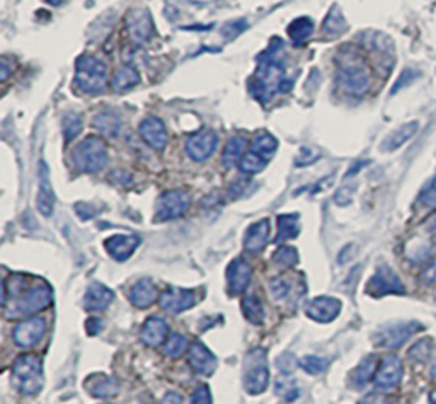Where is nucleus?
I'll use <instances>...</instances> for the list:
<instances>
[{
	"instance_id": "nucleus-1",
	"label": "nucleus",
	"mask_w": 436,
	"mask_h": 404,
	"mask_svg": "<svg viewBox=\"0 0 436 404\" xmlns=\"http://www.w3.org/2000/svg\"><path fill=\"white\" fill-rule=\"evenodd\" d=\"M283 41L273 38L268 50L258 57V70L251 79V94L261 102H268L278 91L286 92L292 89V80L285 77Z\"/></svg>"
},
{
	"instance_id": "nucleus-2",
	"label": "nucleus",
	"mask_w": 436,
	"mask_h": 404,
	"mask_svg": "<svg viewBox=\"0 0 436 404\" xmlns=\"http://www.w3.org/2000/svg\"><path fill=\"white\" fill-rule=\"evenodd\" d=\"M337 84L344 92L351 96H363L371 85V74L369 63L360 50L354 46H343L337 51Z\"/></svg>"
},
{
	"instance_id": "nucleus-3",
	"label": "nucleus",
	"mask_w": 436,
	"mask_h": 404,
	"mask_svg": "<svg viewBox=\"0 0 436 404\" xmlns=\"http://www.w3.org/2000/svg\"><path fill=\"white\" fill-rule=\"evenodd\" d=\"M53 302V290L48 283L36 282L29 289H19L16 294V302L12 307H6L7 317H28L50 307Z\"/></svg>"
},
{
	"instance_id": "nucleus-4",
	"label": "nucleus",
	"mask_w": 436,
	"mask_h": 404,
	"mask_svg": "<svg viewBox=\"0 0 436 404\" xmlns=\"http://www.w3.org/2000/svg\"><path fill=\"white\" fill-rule=\"evenodd\" d=\"M75 85L85 94H99L108 85V68L102 60L92 55H82L77 58Z\"/></svg>"
},
{
	"instance_id": "nucleus-5",
	"label": "nucleus",
	"mask_w": 436,
	"mask_h": 404,
	"mask_svg": "<svg viewBox=\"0 0 436 404\" xmlns=\"http://www.w3.org/2000/svg\"><path fill=\"white\" fill-rule=\"evenodd\" d=\"M72 164L79 173H99L108 164V147L97 135H91L77 145Z\"/></svg>"
},
{
	"instance_id": "nucleus-6",
	"label": "nucleus",
	"mask_w": 436,
	"mask_h": 404,
	"mask_svg": "<svg viewBox=\"0 0 436 404\" xmlns=\"http://www.w3.org/2000/svg\"><path fill=\"white\" fill-rule=\"evenodd\" d=\"M12 381L24 396H36L43 389V365L36 355H21L12 367Z\"/></svg>"
},
{
	"instance_id": "nucleus-7",
	"label": "nucleus",
	"mask_w": 436,
	"mask_h": 404,
	"mask_svg": "<svg viewBox=\"0 0 436 404\" xmlns=\"http://www.w3.org/2000/svg\"><path fill=\"white\" fill-rule=\"evenodd\" d=\"M269 386V368L264 350H252L244 362V388L252 396L263 394Z\"/></svg>"
},
{
	"instance_id": "nucleus-8",
	"label": "nucleus",
	"mask_w": 436,
	"mask_h": 404,
	"mask_svg": "<svg viewBox=\"0 0 436 404\" xmlns=\"http://www.w3.org/2000/svg\"><path fill=\"white\" fill-rule=\"evenodd\" d=\"M191 205V196L185 190H170L157 200L156 220H174L182 217Z\"/></svg>"
},
{
	"instance_id": "nucleus-9",
	"label": "nucleus",
	"mask_w": 436,
	"mask_h": 404,
	"mask_svg": "<svg viewBox=\"0 0 436 404\" xmlns=\"http://www.w3.org/2000/svg\"><path fill=\"white\" fill-rule=\"evenodd\" d=\"M404 292L405 289L400 278L388 266H380L366 285V294L374 299L386 297V295H400Z\"/></svg>"
},
{
	"instance_id": "nucleus-10",
	"label": "nucleus",
	"mask_w": 436,
	"mask_h": 404,
	"mask_svg": "<svg viewBox=\"0 0 436 404\" xmlns=\"http://www.w3.org/2000/svg\"><path fill=\"white\" fill-rule=\"evenodd\" d=\"M421 329L423 326L420 322H397V324H387L383 326V328H380L377 333H375L374 338L378 346L397 348Z\"/></svg>"
},
{
	"instance_id": "nucleus-11",
	"label": "nucleus",
	"mask_w": 436,
	"mask_h": 404,
	"mask_svg": "<svg viewBox=\"0 0 436 404\" xmlns=\"http://www.w3.org/2000/svg\"><path fill=\"white\" fill-rule=\"evenodd\" d=\"M125 26L128 38H130L135 45H145L147 41H151L153 34V21L152 16L148 14L147 11H143V9H133V11L128 12Z\"/></svg>"
},
{
	"instance_id": "nucleus-12",
	"label": "nucleus",
	"mask_w": 436,
	"mask_h": 404,
	"mask_svg": "<svg viewBox=\"0 0 436 404\" xmlns=\"http://www.w3.org/2000/svg\"><path fill=\"white\" fill-rule=\"evenodd\" d=\"M366 46L371 51V57H374L378 70H383V75L391 74L392 65H394V45H392L391 38L382 33H370Z\"/></svg>"
},
{
	"instance_id": "nucleus-13",
	"label": "nucleus",
	"mask_w": 436,
	"mask_h": 404,
	"mask_svg": "<svg viewBox=\"0 0 436 404\" xmlns=\"http://www.w3.org/2000/svg\"><path fill=\"white\" fill-rule=\"evenodd\" d=\"M186 154L196 162L210 159L218 147V135L215 132H200L186 140Z\"/></svg>"
},
{
	"instance_id": "nucleus-14",
	"label": "nucleus",
	"mask_w": 436,
	"mask_h": 404,
	"mask_svg": "<svg viewBox=\"0 0 436 404\" xmlns=\"http://www.w3.org/2000/svg\"><path fill=\"white\" fill-rule=\"evenodd\" d=\"M403 362L396 355L383 356L375 376V388L380 390H394L403 381Z\"/></svg>"
},
{
	"instance_id": "nucleus-15",
	"label": "nucleus",
	"mask_w": 436,
	"mask_h": 404,
	"mask_svg": "<svg viewBox=\"0 0 436 404\" xmlns=\"http://www.w3.org/2000/svg\"><path fill=\"white\" fill-rule=\"evenodd\" d=\"M252 277V268L242 257H235L232 263L227 268V285H229V294L241 295L249 287Z\"/></svg>"
},
{
	"instance_id": "nucleus-16",
	"label": "nucleus",
	"mask_w": 436,
	"mask_h": 404,
	"mask_svg": "<svg viewBox=\"0 0 436 404\" xmlns=\"http://www.w3.org/2000/svg\"><path fill=\"white\" fill-rule=\"evenodd\" d=\"M46 331V322L41 317H31L16 326L14 341L21 348H31L43 338Z\"/></svg>"
},
{
	"instance_id": "nucleus-17",
	"label": "nucleus",
	"mask_w": 436,
	"mask_h": 404,
	"mask_svg": "<svg viewBox=\"0 0 436 404\" xmlns=\"http://www.w3.org/2000/svg\"><path fill=\"white\" fill-rule=\"evenodd\" d=\"M341 302L334 297H317L307 304V316L317 322H332L339 316Z\"/></svg>"
},
{
	"instance_id": "nucleus-18",
	"label": "nucleus",
	"mask_w": 436,
	"mask_h": 404,
	"mask_svg": "<svg viewBox=\"0 0 436 404\" xmlns=\"http://www.w3.org/2000/svg\"><path fill=\"white\" fill-rule=\"evenodd\" d=\"M196 304V297L193 290L186 289H176V287H170L160 295V305L165 311L179 314L182 311H187Z\"/></svg>"
},
{
	"instance_id": "nucleus-19",
	"label": "nucleus",
	"mask_w": 436,
	"mask_h": 404,
	"mask_svg": "<svg viewBox=\"0 0 436 404\" xmlns=\"http://www.w3.org/2000/svg\"><path fill=\"white\" fill-rule=\"evenodd\" d=\"M190 363L200 376H212L217 368V356L203 343L196 341L190 348Z\"/></svg>"
},
{
	"instance_id": "nucleus-20",
	"label": "nucleus",
	"mask_w": 436,
	"mask_h": 404,
	"mask_svg": "<svg viewBox=\"0 0 436 404\" xmlns=\"http://www.w3.org/2000/svg\"><path fill=\"white\" fill-rule=\"evenodd\" d=\"M36 203L43 217H51L55 208V193L50 181V169L45 161L40 162V191H38Z\"/></svg>"
},
{
	"instance_id": "nucleus-21",
	"label": "nucleus",
	"mask_w": 436,
	"mask_h": 404,
	"mask_svg": "<svg viewBox=\"0 0 436 404\" xmlns=\"http://www.w3.org/2000/svg\"><path fill=\"white\" fill-rule=\"evenodd\" d=\"M106 251L109 253L111 257H114L116 261H126L133 253L136 251L140 244V238L136 235H111L109 239H106Z\"/></svg>"
},
{
	"instance_id": "nucleus-22",
	"label": "nucleus",
	"mask_w": 436,
	"mask_h": 404,
	"mask_svg": "<svg viewBox=\"0 0 436 404\" xmlns=\"http://www.w3.org/2000/svg\"><path fill=\"white\" fill-rule=\"evenodd\" d=\"M140 135H142L145 144H148L156 150H162L168 144V132H165L164 123L156 116L143 119L140 124Z\"/></svg>"
},
{
	"instance_id": "nucleus-23",
	"label": "nucleus",
	"mask_w": 436,
	"mask_h": 404,
	"mask_svg": "<svg viewBox=\"0 0 436 404\" xmlns=\"http://www.w3.org/2000/svg\"><path fill=\"white\" fill-rule=\"evenodd\" d=\"M114 294L113 290H109L108 287H104L102 283H92L89 287L87 292L84 295V309L89 312H99L109 307V304L113 302Z\"/></svg>"
},
{
	"instance_id": "nucleus-24",
	"label": "nucleus",
	"mask_w": 436,
	"mask_h": 404,
	"mask_svg": "<svg viewBox=\"0 0 436 404\" xmlns=\"http://www.w3.org/2000/svg\"><path fill=\"white\" fill-rule=\"evenodd\" d=\"M85 390L94 398H113L118 394L119 386L113 377L104 376V373H96V376L87 377Z\"/></svg>"
},
{
	"instance_id": "nucleus-25",
	"label": "nucleus",
	"mask_w": 436,
	"mask_h": 404,
	"mask_svg": "<svg viewBox=\"0 0 436 404\" xmlns=\"http://www.w3.org/2000/svg\"><path fill=\"white\" fill-rule=\"evenodd\" d=\"M168 333H169L168 322L160 319V317H151V319L145 321L142 333H140V338H142L143 345L156 348L164 343V339L168 338Z\"/></svg>"
},
{
	"instance_id": "nucleus-26",
	"label": "nucleus",
	"mask_w": 436,
	"mask_h": 404,
	"mask_svg": "<svg viewBox=\"0 0 436 404\" xmlns=\"http://www.w3.org/2000/svg\"><path fill=\"white\" fill-rule=\"evenodd\" d=\"M269 239V220L263 218V220L252 223L249 229L246 230L244 235V246L249 253H258L266 246Z\"/></svg>"
},
{
	"instance_id": "nucleus-27",
	"label": "nucleus",
	"mask_w": 436,
	"mask_h": 404,
	"mask_svg": "<svg viewBox=\"0 0 436 404\" xmlns=\"http://www.w3.org/2000/svg\"><path fill=\"white\" fill-rule=\"evenodd\" d=\"M157 299V289L153 285L152 280L148 278H143V280H138L131 287L130 290V302L138 309L151 307V305L156 302Z\"/></svg>"
},
{
	"instance_id": "nucleus-28",
	"label": "nucleus",
	"mask_w": 436,
	"mask_h": 404,
	"mask_svg": "<svg viewBox=\"0 0 436 404\" xmlns=\"http://www.w3.org/2000/svg\"><path fill=\"white\" fill-rule=\"evenodd\" d=\"M418 128H420V123L418 122H408L404 124H400L397 130H394L391 135L383 140L382 149L383 150H397L399 147H403L405 142H409L416 135Z\"/></svg>"
},
{
	"instance_id": "nucleus-29",
	"label": "nucleus",
	"mask_w": 436,
	"mask_h": 404,
	"mask_svg": "<svg viewBox=\"0 0 436 404\" xmlns=\"http://www.w3.org/2000/svg\"><path fill=\"white\" fill-rule=\"evenodd\" d=\"M375 368H377V358L374 355L365 356L360 365L351 372V376H349V382H351L353 388L361 389L363 386L369 384V381H371V377H374Z\"/></svg>"
},
{
	"instance_id": "nucleus-30",
	"label": "nucleus",
	"mask_w": 436,
	"mask_h": 404,
	"mask_svg": "<svg viewBox=\"0 0 436 404\" xmlns=\"http://www.w3.org/2000/svg\"><path fill=\"white\" fill-rule=\"evenodd\" d=\"M140 83V75L136 72V68L133 67H119L116 72H114L113 80H111V87L113 91L116 92H125L133 89L136 84Z\"/></svg>"
},
{
	"instance_id": "nucleus-31",
	"label": "nucleus",
	"mask_w": 436,
	"mask_h": 404,
	"mask_svg": "<svg viewBox=\"0 0 436 404\" xmlns=\"http://www.w3.org/2000/svg\"><path fill=\"white\" fill-rule=\"evenodd\" d=\"M348 31V21L343 14L339 7H332L331 12H329L326 21H324V28L322 33L326 34L327 38H339L341 34H344Z\"/></svg>"
},
{
	"instance_id": "nucleus-32",
	"label": "nucleus",
	"mask_w": 436,
	"mask_h": 404,
	"mask_svg": "<svg viewBox=\"0 0 436 404\" xmlns=\"http://www.w3.org/2000/svg\"><path fill=\"white\" fill-rule=\"evenodd\" d=\"M246 149H247V137L242 135L232 137V139L227 142L222 161H224V164L227 167H232L237 164V162L242 161Z\"/></svg>"
},
{
	"instance_id": "nucleus-33",
	"label": "nucleus",
	"mask_w": 436,
	"mask_h": 404,
	"mask_svg": "<svg viewBox=\"0 0 436 404\" xmlns=\"http://www.w3.org/2000/svg\"><path fill=\"white\" fill-rule=\"evenodd\" d=\"M94 127H96L102 135L116 139L119 132H121V119L114 113H99L94 116Z\"/></svg>"
},
{
	"instance_id": "nucleus-34",
	"label": "nucleus",
	"mask_w": 436,
	"mask_h": 404,
	"mask_svg": "<svg viewBox=\"0 0 436 404\" xmlns=\"http://www.w3.org/2000/svg\"><path fill=\"white\" fill-rule=\"evenodd\" d=\"M298 234H300V223H298V215L297 213L280 215V217H278L276 243L295 239Z\"/></svg>"
},
{
	"instance_id": "nucleus-35",
	"label": "nucleus",
	"mask_w": 436,
	"mask_h": 404,
	"mask_svg": "<svg viewBox=\"0 0 436 404\" xmlns=\"http://www.w3.org/2000/svg\"><path fill=\"white\" fill-rule=\"evenodd\" d=\"M314 33V21L310 17H298L290 23L288 26V36L295 43L307 41Z\"/></svg>"
},
{
	"instance_id": "nucleus-36",
	"label": "nucleus",
	"mask_w": 436,
	"mask_h": 404,
	"mask_svg": "<svg viewBox=\"0 0 436 404\" xmlns=\"http://www.w3.org/2000/svg\"><path fill=\"white\" fill-rule=\"evenodd\" d=\"M278 149V140L273 135H269V133H261L252 142V152H256L258 156H261L264 159V161H269L273 156L276 154Z\"/></svg>"
},
{
	"instance_id": "nucleus-37",
	"label": "nucleus",
	"mask_w": 436,
	"mask_h": 404,
	"mask_svg": "<svg viewBox=\"0 0 436 404\" xmlns=\"http://www.w3.org/2000/svg\"><path fill=\"white\" fill-rule=\"evenodd\" d=\"M242 311H244V316H246V319L252 322V324L259 326L264 322L263 302H261L256 295H247V297L242 300Z\"/></svg>"
},
{
	"instance_id": "nucleus-38",
	"label": "nucleus",
	"mask_w": 436,
	"mask_h": 404,
	"mask_svg": "<svg viewBox=\"0 0 436 404\" xmlns=\"http://www.w3.org/2000/svg\"><path fill=\"white\" fill-rule=\"evenodd\" d=\"M431 253V243H428L426 239H416L413 240V243H408V246H405V256H408L409 261H413V263H421V261H425L426 257L430 256Z\"/></svg>"
},
{
	"instance_id": "nucleus-39",
	"label": "nucleus",
	"mask_w": 436,
	"mask_h": 404,
	"mask_svg": "<svg viewBox=\"0 0 436 404\" xmlns=\"http://www.w3.org/2000/svg\"><path fill=\"white\" fill-rule=\"evenodd\" d=\"M266 162L268 161H264L263 157L251 150V152H247L246 156L242 157V161L239 162V167H241L242 173L246 174H258L266 167Z\"/></svg>"
},
{
	"instance_id": "nucleus-40",
	"label": "nucleus",
	"mask_w": 436,
	"mask_h": 404,
	"mask_svg": "<svg viewBox=\"0 0 436 404\" xmlns=\"http://www.w3.org/2000/svg\"><path fill=\"white\" fill-rule=\"evenodd\" d=\"M186 348H187L186 336H182V334H179V333H174V334H170V338L165 341L164 351H165V355L173 356V358H179V356L185 354Z\"/></svg>"
},
{
	"instance_id": "nucleus-41",
	"label": "nucleus",
	"mask_w": 436,
	"mask_h": 404,
	"mask_svg": "<svg viewBox=\"0 0 436 404\" xmlns=\"http://www.w3.org/2000/svg\"><path fill=\"white\" fill-rule=\"evenodd\" d=\"M431 350H433V341H431L430 338H425L421 339V341H418L416 345L409 350V358L416 363L426 362V360L430 358Z\"/></svg>"
},
{
	"instance_id": "nucleus-42",
	"label": "nucleus",
	"mask_w": 436,
	"mask_h": 404,
	"mask_svg": "<svg viewBox=\"0 0 436 404\" xmlns=\"http://www.w3.org/2000/svg\"><path fill=\"white\" fill-rule=\"evenodd\" d=\"M298 365H300V367L307 373H310V376H319V373H322L324 371H326L329 362L326 358H320V356L309 355V356H303L300 362H298Z\"/></svg>"
},
{
	"instance_id": "nucleus-43",
	"label": "nucleus",
	"mask_w": 436,
	"mask_h": 404,
	"mask_svg": "<svg viewBox=\"0 0 436 404\" xmlns=\"http://www.w3.org/2000/svg\"><path fill=\"white\" fill-rule=\"evenodd\" d=\"M269 290H271L273 297L278 300H285L292 294V280L286 277H275L269 282Z\"/></svg>"
},
{
	"instance_id": "nucleus-44",
	"label": "nucleus",
	"mask_w": 436,
	"mask_h": 404,
	"mask_svg": "<svg viewBox=\"0 0 436 404\" xmlns=\"http://www.w3.org/2000/svg\"><path fill=\"white\" fill-rule=\"evenodd\" d=\"M273 260L280 266H283V268H292V266L298 263V251L292 246H281L273 255Z\"/></svg>"
},
{
	"instance_id": "nucleus-45",
	"label": "nucleus",
	"mask_w": 436,
	"mask_h": 404,
	"mask_svg": "<svg viewBox=\"0 0 436 404\" xmlns=\"http://www.w3.org/2000/svg\"><path fill=\"white\" fill-rule=\"evenodd\" d=\"M82 127L84 122L80 115L72 113L65 116V119H63V135H65V140L75 139V137L82 132Z\"/></svg>"
},
{
	"instance_id": "nucleus-46",
	"label": "nucleus",
	"mask_w": 436,
	"mask_h": 404,
	"mask_svg": "<svg viewBox=\"0 0 436 404\" xmlns=\"http://www.w3.org/2000/svg\"><path fill=\"white\" fill-rule=\"evenodd\" d=\"M276 393L280 394V396H283L286 401H293V399H297L300 396V390H298L297 384H295L293 379H288V377H280V379L276 381Z\"/></svg>"
},
{
	"instance_id": "nucleus-47",
	"label": "nucleus",
	"mask_w": 436,
	"mask_h": 404,
	"mask_svg": "<svg viewBox=\"0 0 436 404\" xmlns=\"http://www.w3.org/2000/svg\"><path fill=\"white\" fill-rule=\"evenodd\" d=\"M420 203L423 206H426V208H435L436 206V176L431 179V183L428 184V186L421 191Z\"/></svg>"
},
{
	"instance_id": "nucleus-48",
	"label": "nucleus",
	"mask_w": 436,
	"mask_h": 404,
	"mask_svg": "<svg viewBox=\"0 0 436 404\" xmlns=\"http://www.w3.org/2000/svg\"><path fill=\"white\" fill-rule=\"evenodd\" d=\"M320 157V152L317 149H310V147H302L300 152H298L297 159H295V164L297 166H310L314 164L315 161Z\"/></svg>"
},
{
	"instance_id": "nucleus-49",
	"label": "nucleus",
	"mask_w": 436,
	"mask_h": 404,
	"mask_svg": "<svg viewBox=\"0 0 436 404\" xmlns=\"http://www.w3.org/2000/svg\"><path fill=\"white\" fill-rule=\"evenodd\" d=\"M418 75H420V72L413 70V68H405V70L400 74L399 80H397L394 89H392V94H396L397 91H400V89L408 87V85H411L414 80L418 79Z\"/></svg>"
},
{
	"instance_id": "nucleus-50",
	"label": "nucleus",
	"mask_w": 436,
	"mask_h": 404,
	"mask_svg": "<svg viewBox=\"0 0 436 404\" xmlns=\"http://www.w3.org/2000/svg\"><path fill=\"white\" fill-rule=\"evenodd\" d=\"M191 404H213L210 389L207 386H200L191 396Z\"/></svg>"
},
{
	"instance_id": "nucleus-51",
	"label": "nucleus",
	"mask_w": 436,
	"mask_h": 404,
	"mask_svg": "<svg viewBox=\"0 0 436 404\" xmlns=\"http://www.w3.org/2000/svg\"><path fill=\"white\" fill-rule=\"evenodd\" d=\"M276 365H278V367H280L281 373L288 376V373H292V371L295 368V365H297V360H295V356L292 354H285V355H281L280 358L276 360Z\"/></svg>"
},
{
	"instance_id": "nucleus-52",
	"label": "nucleus",
	"mask_w": 436,
	"mask_h": 404,
	"mask_svg": "<svg viewBox=\"0 0 436 404\" xmlns=\"http://www.w3.org/2000/svg\"><path fill=\"white\" fill-rule=\"evenodd\" d=\"M353 195H354V184H348V186H343L339 191L336 193L334 200L337 205H349L353 200Z\"/></svg>"
},
{
	"instance_id": "nucleus-53",
	"label": "nucleus",
	"mask_w": 436,
	"mask_h": 404,
	"mask_svg": "<svg viewBox=\"0 0 436 404\" xmlns=\"http://www.w3.org/2000/svg\"><path fill=\"white\" fill-rule=\"evenodd\" d=\"M421 230L431 239H436V212H433L430 217H426L421 223Z\"/></svg>"
},
{
	"instance_id": "nucleus-54",
	"label": "nucleus",
	"mask_w": 436,
	"mask_h": 404,
	"mask_svg": "<svg viewBox=\"0 0 436 404\" xmlns=\"http://www.w3.org/2000/svg\"><path fill=\"white\" fill-rule=\"evenodd\" d=\"M85 329H87L89 336H97V334L102 331V319L99 317H91L85 322Z\"/></svg>"
},
{
	"instance_id": "nucleus-55",
	"label": "nucleus",
	"mask_w": 436,
	"mask_h": 404,
	"mask_svg": "<svg viewBox=\"0 0 436 404\" xmlns=\"http://www.w3.org/2000/svg\"><path fill=\"white\" fill-rule=\"evenodd\" d=\"M358 404H391V401H388V398L382 396V394H369Z\"/></svg>"
},
{
	"instance_id": "nucleus-56",
	"label": "nucleus",
	"mask_w": 436,
	"mask_h": 404,
	"mask_svg": "<svg viewBox=\"0 0 436 404\" xmlns=\"http://www.w3.org/2000/svg\"><path fill=\"white\" fill-rule=\"evenodd\" d=\"M423 282L425 283L436 282V257L431 261V265L428 266V268L425 270V273H423Z\"/></svg>"
},
{
	"instance_id": "nucleus-57",
	"label": "nucleus",
	"mask_w": 436,
	"mask_h": 404,
	"mask_svg": "<svg viewBox=\"0 0 436 404\" xmlns=\"http://www.w3.org/2000/svg\"><path fill=\"white\" fill-rule=\"evenodd\" d=\"M11 70H12L11 63L7 62V58H2V62H0V80H7Z\"/></svg>"
},
{
	"instance_id": "nucleus-58",
	"label": "nucleus",
	"mask_w": 436,
	"mask_h": 404,
	"mask_svg": "<svg viewBox=\"0 0 436 404\" xmlns=\"http://www.w3.org/2000/svg\"><path fill=\"white\" fill-rule=\"evenodd\" d=\"M162 404H182V399L176 393H169L168 396L162 399Z\"/></svg>"
},
{
	"instance_id": "nucleus-59",
	"label": "nucleus",
	"mask_w": 436,
	"mask_h": 404,
	"mask_svg": "<svg viewBox=\"0 0 436 404\" xmlns=\"http://www.w3.org/2000/svg\"><path fill=\"white\" fill-rule=\"evenodd\" d=\"M366 164H369V161H360V162H358V164H356V166H353V167H351V171H349V173H348V174H346V176H348V178H349V176H353V173H354V174H356V173H358V171H360V169H361V167H365Z\"/></svg>"
},
{
	"instance_id": "nucleus-60",
	"label": "nucleus",
	"mask_w": 436,
	"mask_h": 404,
	"mask_svg": "<svg viewBox=\"0 0 436 404\" xmlns=\"http://www.w3.org/2000/svg\"><path fill=\"white\" fill-rule=\"evenodd\" d=\"M46 2L51 4V6H63V4H65L67 0H46Z\"/></svg>"
},
{
	"instance_id": "nucleus-61",
	"label": "nucleus",
	"mask_w": 436,
	"mask_h": 404,
	"mask_svg": "<svg viewBox=\"0 0 436 404\" xmlns=\"http://www.w3.org/2000/svg\"><path fill=\"white\" fill-rule=\"evenodd\" d=\"M430 403H431V404H436V389L433 390V393L430 394Z\"/></svg>"
},
{
	"instance_id": "nucleus-62",
	"label": "nucleus",
	"mask_w": 436,
	"mask_h": 404,
	"mask_svg": "<svg viewBox=\"0 0 436 404\" xmlns=\"http://www.w3.org/2000/svg\"><path fill=\"white\" fill-rule=\"evenodd\" d=\"M431 379L436 381V363L433 365V368H431Z\"/></svg>"
}]
</instances>
